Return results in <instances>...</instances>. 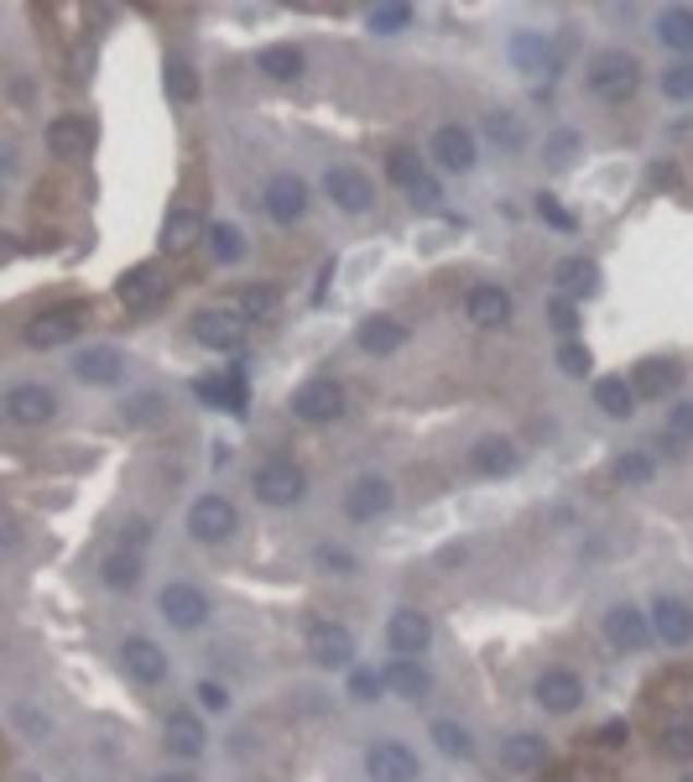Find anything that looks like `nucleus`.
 <instances>
[{"mask_svg":"<svg viewBox=\"0 0 693 782\" xmlns=\"http://www.w3.org/2000/svg\"><path fill=\"white\" fill-rule=\"evenodd\" d=\"M256 496L266 506H297V501L308 496V474L297 470L292 459H266L262 470H256Z\"/></svg>","mask_w":693,"mask_h":782,"instance_id":"f03ea898","label":"nucleus"},{"mask_svg":"<svg viewBox=\"0 0 693 782\" xmlns=\"http://www.w3.org/2000/svg\"><path fill=\"white\" fill-rule=\"evenodd\" d=\"M256 69H262L266 79H282V84H288V79L303 73V52L288 48V43H271V48L256 52Z\"/></svg>","mask_w":693,"mask_h":782,"instance_id":"4c0bfd02","label":"nucleus"},{"mask_svg":"<svg viewBox=\"0 0 693 782\" xmlns=\"http://www.w3.org/2000/svg\"><path fill=\"white\" fill-rule=\"evenodd\" d=\"M381 688H386V673H370V667L350 673V699H376Z\"/></svg>","mask_w":693,"mask_h":782,"instance_id":"864d4df0","label":"nucleus"},{"mask_svg":"<svg viewBox=\"0 0 693 782\" xmlns=\"http://www.w3.org/2000/svg\"><path fill=\"white\" fill-rule=\"evenodd\" d=\"M120 667L146 688L168 678V658H162V647H157V641H146V637H125V647H120Z\"/></svg>","mask_w":693,"mask_h":782,"instance_id":"dca6fc26","label":"nucleus"},{"mask_svg":"<svg viewBox=\"0 0 693 782\" xmlns=\"http://www.w3.org/2000/svg\"><path fill=\"white\" fill-rule=\"evenodd\" d=\"M189 532L198 543H224L235 532V506L224 496H198L189 506Z\"/></svg>","mask_w":693,"mask_h":782,"instance_id":"1a4fd4ad","label":"nucleus"},{"mask_svg":"<svg viewBox=\"0 0 693 782\" xmlns=\"http://www.w3.org/2000/svg\"><path fill=\"white\" fill-rule=\"evenodd\" d=\"M162 292H168V277H162L157 266H136V272H125V277H120V287H115V298L131 313H146L157 298H162Z\"/></svg>","mask_w":693,"mask_h":782,"instance_id":"5701e85b","label":"nucleus"},{"mask_svg":"<svg viewBox=\"0 0 693 782\" xmlns=\"http://www.w3.org/2000/svg\"><path fill=\"white\" fill-rule=\"evenodd\" d=\"M543 757H548L543 735H511V741H501V767L506 772H537Z\"/></svg>","mask_w":693,"mask_h":782,"instance_id":"473e14b6","label":"nucleus"},{"mask_svg":"<svg viewBox=\"0 0 693 782\" xmlns=\"http://www.w3.org/2000/svg\"><path fill=\"white\" fill-rule=\"evenodd\" d=\"M532 694H537V705L548 714H574L579 699H584V684H579V673H569V667H548Z\"/></svg>","mask_w":693,"mask_h":782,"instance_id":"2eb2a0df","label":"nucleus"},{"mask_svg":"<svg viewBox=\"0 0 693 782\" xmlns=\"http://www.w3.org/2000/svg\"><path fill=\"white\" fill-rule=\"evenodd\" d=\"M657 37H662V48L672 52H693V11L689 5H672L657 16Z\"/></svg>","mask_w":693,"mask_h":782,"instance_id":"f704fd0d","label":"nucleus"},{"mask_svg":"<svg viewBox=\"0 0 693 782\" xmlns=\"http://www.w3.org/2000/svg\"><path fill=\"white\" fill-rule=\"evenodd\" d=\"M162 741H168L172 757H198V751H204V725H198V714L172 710L168 725H162Z\"/></svg>","mask_w":693,"mask_h":782,"instance_id":"bb28decb","label":"nucleus"},{"mask_svg":"<svg viewBox=\"0 0 693 782\" xmlns=\"http://www.w3.org/2000/svg\"><path fill=\"white\" fill-rule=\"evenodd\" d=\"M209 245H215L219 261H240V251H245V240H240L235 225H209Z\"/></svg>","mask_w":693,"mask_h":782,"instance_id":"49530a36","label":"nucleus"},{"mask_svg":"<svg viewBox=\"0 0 693 782\" xmlns=\"http://www.w3.org/2000/svg\"><path fill=\"white\" fill-rule=\"evenodd\" d=\"M386 641H391L397 658H423L433 641V621L417 616V611H397V616L386 621Z\"/></svg>","mask_w":693,"mask_h":782,"instance_id":"f3484780","label":"nucleus"},{"mask_svg":"<svg viewBox=\"0 0 693 782\" xmlns=\"http://www.w3.org/2000/svg\"><path fill=\"white\" fill-rule=\"evenodd\" d=\"M365 26L376 32V37H397L412 26V5H370L365 11Z\"/></svg>","mask_w":693,"mask_h":782,"instance_id":"58836bf2","label":"nucleus"},{"mask_svg":"<svg viewBox=\"0 0 693 782\" xmlns=\"http://www.w3.org/2000/svg\"><path fill=\"white\" fill-rule=\"evenodd\" d=\"M668 444L678 449H693V402H678L668 412Z\"/></svg>","mask_w":693,"mask_h":782,"instance_id":"a18cd8bd","label":"nucleus"},{"mask_svg":"<svg viewBox=\"0 0 693 782\" xmlns=\"http://www.w3.org/2000/svg\"><path fill=\"white\" fill-rule=\"evenodd\" d=\"M78 324H84V309H78V303L42 309L26 324V345H32V350H58V345H69L73 334H78Z\"/></svg>","mask_w":693,"mask_h":782,"instance_id":"0eeeda50","label":"nucleus"},{"mask_svg":"<svg viewBox=\"0 0 693 782\" xmlns=\"http://www.w3.org/2000/svg\"><path fill=\"white\" fill-rule=\"evenodd\" d=\"M386 688H397L402 699H423L433 688V678H428V667H417L412 658H397V663L386 667Z\"/></svg>","mask_w":693,"mask_h":782,"instance_id":"e433bc0d","label":"nucleus"},{"mask_svg":"<svg viewBox=\"0 0 693 782\" xmlns=\"http://www.w3.org/2000/svg\"><path fill=\"white\" fill-rule=\"evenodd\" d=\"M42 142H48L52 157H84V146L95 142V125L84 116H58V120H48Z\"/></svg>","mask_w":693,"mask_h":782,"instance_id":"393cba45","label":"nucleus"},{"mask_svg":"<svg viewBox=\"0 0 693 782\" xmlns=\"http://www.w3.org/2000/svg\"><path fill=\"white\" fill-rule=\"evenodd\" d=\"M204 236H209V225H204V214H193V209H172L162 219V245L168 251H193Z\"/></svg>","mask_w":693,"mask_h":782,"instance_id":"c756f323","label":"nucleus"},{"mask_svg":"<svg viewBox=\"0 0 693 782\" xmlns=\"http://www.w3.org/2000/svg\"><path fill=\"white\" fill-rule=\"evenodd\" d=\"M537 214H543V219H548L552 230H574V214L563 209V204H552L548 193H543V198H537Z\"/></svg>","mask_w":693,"mask_h":782,"instance_id":"6e6d98bb","label":"nucleus"},{"mask_svg":"<svg viewBox=\"0 0 693 782\" xmlns=\"http://www.w3.org/2000/svg\"><path fill=\"white\" fill-rule=\"evenodd\" d=\"M157 605H162V616H168L178 631H193V626H204V616H209V600H204V590H193V585H168Z\"/></svg>","mask_w":693,"mask_h":782,"instance_id":"aec40b11","label":"nucleus"},{"mask_svg":"<svg viewBox=\"0 0 693 782\" xmlns=\"http://www.w3.org/2000/svg\"><path fill=\"white\" fill-rule=\"evenodd\" d=\"M605 637L616 641V647H625V652H642L657 631H652V616H642L636 605H616V611L605 616Z\"/></svg>","mask_w":693,"mask_h":782,"instance_id":"b1692460","label":"nucleus"},{"mask_svg":"<svg viewBox=\"0 0 693 782\" xmlns=\"http://www.w3.org/2000/svg\"><path fill=\"white\" fill-rule=\"evenodd\" d=\"M662 95L668 99H693V63H678V69L662 73Z\"/></svg>","mask_w":693,"mask_h":782,"instance_id":"3c124183","label":"nucleus"},{"mask_svg":"<svg viewBox=\"0 0 693 782\" xmlns=\"http://www.w3.org/2000/svg\"><path fill=\"white\" fill-rule=\"evenodd\" d=\"M625 735H631V725H625V720H610V725H599V741H605V746H621Z\"/></svg>","mask_w":693,"mask_h":782,"instance_id":"13d9d810","label":"nucleus"},{"mask_svg":"<svg viewBox=\"0 0 693 782\" xmlns=\"http://www.w3.org/2000/svg\"><path fill=\"white\" fill-rule=\"evenodd\" d=\"M678 365H668V360H642L636 365V376H631V386H636V397H668L672 386H678Z\"/></svg>","mask_w":693,"mask_h":782,"instance_id":"72a5a7b5","label":"nucleus"},{"mask_svg":"<svg viewBox=\"0 0 693 782\" xmlns=\"http://www.w3.org/2000/svg\"><path fill=\"white\" fill-rule=\"evenodd\" d=\"M506 52H511V63L522 73H558V48H552L543 32H511Z\"/></svg>","mask_w":693,"mask_h":782,"instance_id":"a211bd4d","label":"nucleus"},{"mask_svg":"<svg viewBox=\"0 0 693 782\" xmlns=\"http://www.w3.org/2000/svg\"><path fill=\"white\" fill-rule=\"evenodd\" d=\"M391 512V485L381 474H360L355 485L344 491V517L350 521H376Z\"/></svg>","mask_w":693,"mask_h":782,"instance_id":"4468645a","label":"nucleus"},{"mask_svg":"<svg viewBox=\"0 0 693 782\" xmlns=\"http://www.w3.org/2000/svg\"><path fill=\"white\" fill-rule=\"evenodd\" d=\"M552 282L563 287V298H595L599 292V266L595 261H584V256H569V261H558Z\"/></svg>","mask_w":693,"mask_h":782,"instance_id":"c85d7f7f","label":"nucleus"},{"mask_svg":"<svg viewBox=\"0 0 693 782\" xmlns=\"http://www.w3.org/2000/svg\"><path fill=\"white\" fill-rule=\"evenodd\" d=\"M464 313H470V324H479V329H506V324H511V292L496 282H479L464 292Z\"/></svg>","mask_w":693,"mask_h":782,"instance_id":"ddd939ff","label":"nucleus"},{"mask_svg":"<svg viewBox=\"0 0 693 782\" xmlns=\"http://www.w3.org/2000/svg\"><path fill=\"white\" fill-rule=\"evenodd\" d=\"M313 564L324 574H355V553H344V548H335V543H324V548H313Z\"/></svg>","mask_w":693,"mask_h":782,"instance_id":"de8ad7c7","label":"nucleus"},{"mask_svg":"<svg viewBox=\"0 0 693 782\" xmlns=\"http://www.w3.org/2000/svg\"><path fill=\"white\" fill-rule=\"evenodd\" d=\"M569 152H574V136H569V131L552 136V163H569Z\"/></svg>","mask_w":693,"mask_h":782,"instance_id":"052dcab7","label":"nucleus"},{"mask_svg":"<svg viewBox=\"0 0 693 782\" xmlns=\"http://www.w3.org/2000/svg\"><path fill=\"white\" fill-rule=\"evenodd\" d=\"M151 782H193L189 772H162V778H151Z\"/></svg>","mask_w":693,"mask_h":782,"instance_id":"680f3d73","label":"nucleus"},{"mask_svg":"<svg viewBox=\"0 0 693 782\" xmlns=\"http://www.w3.org/2000/svg\"><path fill=\"white\" fill-rule=\"evenodd\" d=\"M683 782H693V772H689V778H683Z\"/></svg>","mask_w":693,"mask_h":782,"instance_id":"e2e57ef3","label":"nucleus"},{"mask_svg":"<svg viewBox=\"0 0 693 782\" xmlns=\"http://www.w3.org/2000/svg\"><path fill=\"white\" fill-rule=\"evenodd\" d=\"M324 193H329L344 214H365L370 209V198H376L370 178H365L360 167H329V172H324Z\"/></svg>","mask_w":693,"mask_h":782,"instance_id":"9d476101","label":"nucleus"},{"mask_svg":"<svg viewBox=\"0 0 693 782\" xmlns=\"http://www.w3.org/2000/svg\"><path fill=\"white\" fill-rule=\"evenodd\" d=\"M193 339H198L204 350H240L245 318H240V309H204L193 318Z\"/></svg>","mask_w":693,"mask_h":782,"instance_id":"6e6552de","label":"nucleus"},{"mask_svg":"<svg viewBox=\"0 0 693 782\" xmlns=\"http://www.w3.org/2000/svg\"><path fill=\"white\" fill-rule=\"evenodd\" d=\"M73 376L84 381V386H115L125 376V356H120L115 345H89L84 356L73 360Z\"/></svg>","mask_w":693,"mask_h":782,"instance_id":"6ab92c4d","label":"nucleus"},{"mask_svg":"<svg viewBox=\"0 0 693 782\" xmlns=\"http://www.w3.org/2000/svg\"><path fill=\"white\" fill-rule=\"evenodd\" d=\"M406 198H412V209H438V198H443V189L433 183L428 172H417V178L406 183Z\"/></svg>","mask_w":693,"mask_h":782,"instance_id":"8fccbe9b","label":"nucleus"},{"mask_svg":"<svg viewBox=\"0 0 693 782\" xmlns=\"http://www.w3.org/2000/svg\"><path fill=\"white\" fill-rule=\"evenodd\" d=\"M193 699H198V705H204V710H209V714L230 710V694H224V688H219V684H209V678L198 684V694H193Z\"/></svg>","mask_w":693,"mask_h":782,"instance_id":"4d7b16f0","label":"nucleus"},{"mask_svg":"<svg viewBox=\"0 0 693 782\" xmlns=\"http://www.w3.org/2000/svg\"><path fill=\"white\" fill-rule=\"evenodd\" d=\"M277 313V292L271 287H245L240 292V318L251 324V318H271Z\"/></svg>","mask_w":693,"mask_h":782,"instance_id":"79ce46f5","label":"nucleus"},{"mask_svg":"<svg viewBox=\"0 0 693 782\" xmlns=\"http://www.w3.org/2000/svg\"><path fill=\"white\" fill-rule=\"evenodd\" d=\"M365 778L370 782H417L423 778V761L417 751H406L402 741H376L365 751Z\"/></svg>","mask_w":693,"mask_h":782,"instance_id":"7ed1b4c3","label":"nucleus"},{"mask_svg":"<svg viewBox=\"0 0 693 782\" xmlns=\"http://www.w3.org/2000/svg\"><path fill=\"white\" fill-rule=\"evenodd\" d=\"M470 465H475V474L501 480V474L516 470V444L511 438H479L475 449H470Z\"/></svg>","mask_w":693,"mask_h":782,"instance_id":"cd10ccee","label":"nucleus"},{"mask_svg":"<svg viewBox=\"0 0 693 782\" xmlns=\"http://www.w3.org/2000/svg\"><path fill=\"white\" fill-rule=\"evenodd\" d=\"M193 397L209 407H224V412H245V371L230 365L224 376H209V381H193Z\"/></svg>","mask_w":693,"mask_h":782,"instance_id":"a878e982","label":"nucleus"},{"mask_svg":"<svg viewBox=\"0 0 693 782\" xmlns=\"http://www.w3.org/2000/svg\"><path fill=\"white\" fill-rule=\"evenodd\" d=\"M433 741H438V751H443V757H475V741H470V731H464V725H454V720H438V725H433Z\"/></svg>","mask_w":693,"mask_h":782,"instance_id":"ea45409f","label":"nucleus"},{"mask_svg":"<svg viewBox=\"0 0 693 782\" xmlns=\"http://www.w3.org/2000/svg\"><path fill=\"white\" fill-rule=\"evenodd\" d=\"M355 339H360V350H370V356H397L406 345V329L397 318H365Z\"/></svg>","mask_w":693,"mask_h":782,"instance_id":"7c9ffc66","label":"nucleus"},{"mask_svg":"<svg viewBox=\"0 0 693 782\" xmlns=\"http://www.w3.org/2000/svg\"><path fill=\"white\" fill-rule=\"evenodd\" d=\"M142 569H146V527H131V538L99 564V574H105L110 590H136V585H142Z\"/></svg>","mask_w":693,"mask_h":782,"instance_id":"423d86ee","label":"nucleus"},{"mask_svg":"<svg viewBox=\"0 0 693 782\" xmlns=\"http://www.w3.org/2000/svg\"><path fill=\"white\" fill-rule=\"evenodd\" d=\"M168 95L178 99V105H189V99L198 95V79H193L189 63H168Z\"/></svg>","mask_w":693,"mask_h":782,"instance_id":"09e8293b","label":"nucleus"},{"mask_svg":"<svg viewBox=\"0 0 693 782\" xmlns=\"http://www.w3.org/2000/svg\"><path fill=\"white\" fill-rule=\"evenodd\" d=\"M292 412H297L303 423H335L339 412H344V392H339V381H329V376L303 381V386L292 392Z\"/></svg>","mask_w":693,"mask_h":782,"instance_id":"39448f33","label":"nucleus"},{"mask_svg":"<svg viewBox=\"0 0 693 782\" xmlns=\"http://www.w3.org/2000/svg\"><path fill=\"white\" fill-rule=\"evenodd\" d=\"M589 365H595V356H589L584 345H574V339H563V345H558V371H563V376L584 381L589 376Z\"/></svg>","mask_w":693,"mask_h":782,"instance_id":"c03bdc74","label":"nucleus"},{"mask_svg":"<svg viewBox=\"0 0 693 782\" xmlns=\"http://www.w3.org/2000/svg\"><path fill=\"white\" fill-rule=\"evenodd\" d=\"M52 412H58V397H52L48 386H37V381H22V386L5 392V418L11 423L32 428V423H48Z\"/></svg>","mask_w":693,"mask_h":782,"instance_id":"9b49d317","label":"nucleus"},{"mask_svg":"<svg viewBox=\"0 0 693 782\" xmlns=\"http://www.w3.org/2000/svg\"><path fill=\"white\" fill-rule=\"evenodd\" d=\"M584 84H589V95L605 99V105H625V99L642 89V63H636L625 48H605V52L589 58Z\"/></svg>","mask_w":693,"mask_h":782,"instance_id":"f257e3e1","label":"nucleus"},{"mask_svg":"<svg viewBox=\"0 0 693 782\" xmlns=\"http://www.w3.org/2000/svg\"><path fill=\"white\" fill-rule=\"evenodd\" d=\"M386 172H391V183H412V178H417V172H423V167H417V157H412V152H391V157H386Z\"/></svg>","mask_w":693,"mask_h":782,"instance_id":"5fc2aeb1","label":"nucleus"},{"mask_svg":"<svg viewBox=\"0 0 693 782\" xmlns=\"http://www.w3.org/2000/svg\"><path fill=\"white\" fill-rule=\"evenodd\" d=\"M652 474H657V459H652V454H625L621 465H616V480H621V485H652Z\"/></svg>","mask_w":693,"mask_h":782,"instance_id":"37998d69","label":"nucleus"},{"mask_svg":"<svg viewBox=\"0 0 693 782\" xmlns=\"http://www.w3.org/2000/svg\"><path fill=\"white\" fill-rule=\"evenodd\" d=\"M485 136L501 146L506 157H516V152L526 146V125L511 116V110H490V116H485Z\"/></svg>","mask_w":693,"mask_h":782,"instance_id":"c9c22d12","label":"nucleus"},{"mask_svg":"<svg viewBox=\"0 0 693 782\" xmlns=\"http://www.w3.org/2000/svg\"><path fill=\"white\" fill-rule=\"evenodd\" d=\"M548 318H552V329H558V334H574V329H579L574 298H563V292H558V298L548 303Z\"/></svg>","mask_w":693,"mask_h":782,"instance_id":"603ef678","label":"nucleus"},{"mask_svg":"<svg viewBox=\"0 0 693 782\" xmlns=\"http://www.w3.org/2000/svg\"><path fill=\"white\" fill-rule=\"evenodd\" d=\"M433 157H438V167H449V172H470V167L479 163L475 136H470L464 125H438V131H433Z\"/></svg>","mask_w":693,"mask_h":782,"instance_id":"4be33fe9","label":"nucleus"},{"mask_svg":"<svg viewBox=\"0 0 693 782\" xmlns=\"http://www.w3.org/2000/svg\"><path fill=\"white\" fill-rule=\"evenodd\" d=\"M595 407L605 418H631L636 412V386L625 376H599L595 381Z\"/></svg>","mask_w":693,"mask_h":782,"instance_id":"2f4dec72","label":"nucleus"},{"mask_svg":"<svg viewBox=\"0 0 693 782\" xmlns=\"http://www.w3.org/2000/svg\"><path fill=\"white\" fill-rule=\"evenodd\" d=\"M308 658L318 667H350V658H355L350 626H339V621H329V616H313L308 621Z\"/></svg>","mask_w":693,"mask_h":782,"instance_id":"20e7f679","label":"nucleus"},{"mask_svg":"<svg viewBox=\"0 0 693 782\" xmlns=\"http://www.w3.org/2000/svg\"><path fill=\"white\" fill-rule=\"evenodd\" d=\"M652 631L668 641V647H689V641H693V605H689V600H672V594H662V600L652 605Z\"/></svg>","mask_w":693,"mask_h":782,"instance_id":"412c9836","label":"nucleus"},{"mask_svg":"<svg viewBox=\"0 0 693 782\" xmlns=\"http://www.w3.org/2000/svg\"><path fill=\"white\" fill-rule=\"evenodd\" d=\"M157 397H136V407H131V418H136V423H151V418H157Z\"/></svg>","mask_w":693,"mask_h":782,"instance_id":"bf43d9fd","label":"nucleus"},{"mask_svg":"<svg viewBox=\"0 0 693 782\" xmlns=\"http://www.w3.org/2000/svg\"><path fill=\"white\" fill-rule=\"evenodd\" d=\"M662 746H668V757L693 761V720H689V714L668 720V731H662Z\"/></svg>","mask_w":693,"mask_h":782,"instance_id":"a19ab883","label":"nucleus"},{"mask_svg":"<svg viewBox=\"0 0 693 782\" xmlns=\"http://www.w3.org/2000/svg\"><path fill=\"white\" fill-rule=\"evenodd\" d=\"M266 214H271L277 225H297V219L308 214V183L292 178V172H277V178L266 183Z\"/></svg>","mask_w":693,"mask_h":782,"instance_id":"f8f14e48","label":"nucleus"}]
</instances>
